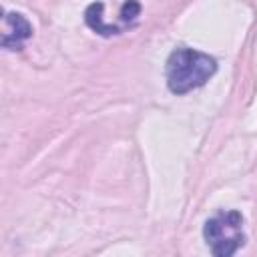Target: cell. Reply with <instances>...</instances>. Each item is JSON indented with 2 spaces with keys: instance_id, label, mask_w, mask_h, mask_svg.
I'll return each instance as SVG.
<instances>
[{
  "instance_id": "3957f363",
  "label": "cell",
  "mask_w": 257,
  "mask_h": 257,
  "mask_svg": "<svg viewBox=\"0 0 257 257\" xmlns=\"http://www.w3.org/2000/svg\"><path fill=\"white\" fill-rule=\"evenodd\" d=\"M32 36V24L20 12H6L2 20V46L6 50H20Z\"/></svg>"
},
{
  "instance_id": "6da1fadb",
  "label": "cell",
  "mask_w": 257,
  "mask_h": 257,
  "mask_svg": "<svg viewBox=\"0 0 257 257\" xmlns=\"http://www.w3.org/2000/svg\"><path fill=\"white\" fill-rule=\"evenodd\" d=\"M217 70V60L197 48H175L165 64L167 86L173 94H187L203 86Z\"/></svg>"
},
{
  "instance_id": "7a4b0ae2",
  "label": "cell",
  "mask_w": 257,
  "mask_h": 257,
  "mask_svg": "<svg viewBox=\"0 0 257 257\" xmlns=\"http://www.w3.org/2000/svg\"><path fill=\"white\" fill-rule=\"evenodd\" d=\"M203 237L215 257H231L245 245L243 215L235 209L219 211L205 221Z\"/></svg>"
}]
</instances>
